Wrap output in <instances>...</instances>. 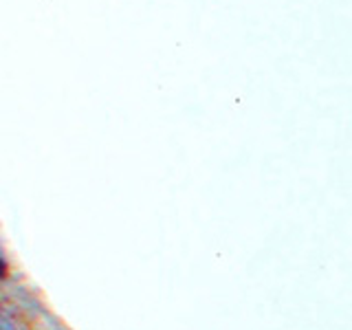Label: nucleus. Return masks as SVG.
Masks as SVG:
<instances>
[{
    "label": "nucleus",
    "instance_id": "1",
    "mask_svg": "<svg viewBox=\"0 0 352 330\" xmlns=\"http://www.w3.org/2000/svg\"><path fill=\"white\" fill-rule=\"evenodd\" d=\"M0 330H18L16 324L11 322V319H9L3 311H0Z\"/></svg>",
    "mask_w": 352,
    "mask_h": 330
},
{
    "label": "nucleus",
    "instance_id": "2",
    "mask_svg": "<svg viewBox=\"0 0 352 330\" xmlns=\"http://www.w3.org/2000/svg\"><path fill=\"white\" fill-rule=\"evenodd\" d=\"M5 275H7V264H5L3 256H0V278H5Z\"/></svg>",
    "mask_w": 352,
    "mask_h": 330
}]
</instances>
